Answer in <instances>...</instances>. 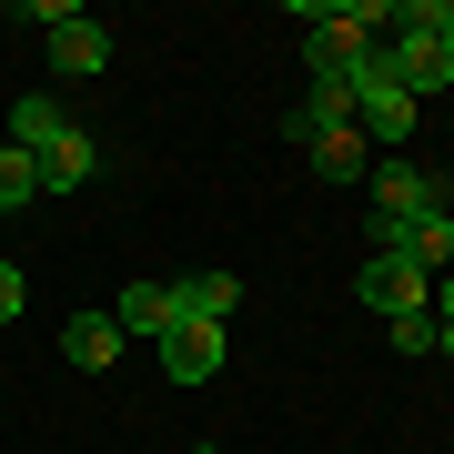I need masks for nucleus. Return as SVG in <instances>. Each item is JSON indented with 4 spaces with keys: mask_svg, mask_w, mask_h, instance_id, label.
<instances>
[{
    "mask_svg": "<svg viewBox=\"0 0 454 454\" xmlns=\"http://www.w3.org/2000/svg\"><path fill=\"white\" fill-rule=\"evenodd\" d=\"M243 313V273H182V324H232Z\"/></svg>",
    "mask_w": 454,
    "mask_h": 454,
    "instance_id": "f8f14e48",
    "label": "nucleus"
},
{
    "mask_svg": "<svg viewBox=\"0 0 454 454\" xmlns=\"http://www.w3.org/2000/svg\"><path fill=\"white\" fill-rule=\"evenodd\" d=\"M20 303H31V273H20L11 253H0V324H20Z\"/></svg>",
    "mask_w": 454,
    "mask_h": 454,
    "instance_id": "f3484780",
    "label": "nucleus"
},
{
    "mask_svg": "<svg viewBox=\"0 0 454 454\" xmlns=\"http://www.w3.org/2000/svg\"><path fill=\"white\" fill-rule=\"evenodd\" d=\"M162 373L172 384H212L223 373V324H172L162 333Z\"/></svg>",
    "mask_w": 454,
    "mask_h": 454,
    "instance_id": "6e6552de",
    "label": "nucleus"
},
{
    "mask_svg": "<svg viewBox=\"0 0 454 454\" xmlns=\"http://www.w3.org/2000/svg\"><path fill=\"white\" fill-rule=\"evenodd\" d=\"M31 202H41V162L0 142V212H31Z\"/></svg>",
    "mask_w": 454,
    "mask_h": 454,
    "instance_id": "dca6fc26",
    "label": "nucleus"
},
{
    "mask_svg": "<svg viewBox=\"0 0 454 454\" xmlns=\"http://www.w3.org/2000/svg\"><path fill=\"white\" fill-rule=\"evenodd\" d=\"M384 61H394V82H404L414 101H434V91L454 82V51H444L434 31H404V41H394V51H384Z\"/></svg>",
    "mask_w": 454,
    "mask_h": 454,
    "instance_id": "0eeeda50",
    "label": "nucleus"
},
{
    "mask_svg": "<svg viewBox=\"0 0 454 454\" xmlns=\"http://www.w3.org/2000/svg\"><path fill=\"white\" fill-rule=\"evenodd\" d=\"M394 253H404L414 273H454V202H434V212H414V223L394 232Z\"/></svg>",
    "mask_w": 454,
    "mask_h": 454,
    "instance_id": "9d476101",
    "label": "nucleus"
},
{
    "mask_svg": "<svg viewBox=\"0 0 454 454\" xmlns=\"http://www.w3.org/2000/svg\"><path fill=\"white\" fill-rule=\"evenodd\" d=\"M394 354H434V313H404L394 324Z\"/></svg>",
    "mask_w": 454,
    "mask_h": 454,
    "instance_id": "a211bd4d",
    "label": "nucleus"
},
{
    "mask_svg": "<svg viewBox=\"0 0 454 454\" xmlns=\"http://www.w3.org/2000/svg\"><path fill=\"white\" fill-rule=\"evenodd\" d=\"M313 131H354V82H343V71H324L313 101L293 112V142H313Z\"/></svg>",
    "mask_w": 454,
    "mask_h": 454,
    "instance_id": "ddd939ff",
    "label": "nucleus"
},
{
    "mask_svg": "<svg viewBox=\"0 0 454 454\" xmlns=\"http://www.w3.org/2000/svg\"><path fill=\"white\" fill-rule=\"evenodd\" d=\"M434 354H444V364H454V324H434Z\"/></svg>",
    "mask_w": 454,
    "mask_h": 454,
    "instance_id": "aec40b11",
    "label": "nucleus"
},
{
    "mask_svg": "<svg viewBox=\"0 0 454 454\" xmlns=\"http://www.w3.org/2000/svg\"><path fill=\"white\" fill-rule=\"evenodd\" d=\"M303 61H313V82H324V71H354L364 51H373V31H384V0H303Z\"/></svg>",
    "mask_w": 454,
    "mask_h": 454,
    "instance_id": "f257e3e1",
    "label": "nucleus"
},
{
    "mask_svg": "<svg viewBox=\"0 0 454 454\" xmlns=\"http://www.w3.org/2000/svg\"><path fill=\"white\" fill-rule=\"evenodd\" d=\"M434 41H444V51H454V0H444V31H434Z\"/></svg>",
    "mask_w": 454,
    "mask_h": 454,
    "instance_id": "412c9836",
    "label": "nucleus"
},
{
    "mask_svg": "<svg viewBox=\"0 0 454 454\" xmlns=\"http://www.w3.org/2000/svg\"><path fill=\"white\" fill-rule=\"evenodd\" d=\"M91 172H101V152H91V131H82V121H71V131H61V142H51V152H41V192H82V182H91Z\"/></svg>",
    "mask_w": 454,
    "mask_h": 454,
    "instance_id": "9b49d317",
    "label": "nucleus"
},
{
    "mask_svg": "<svg viewBox=\"0 0 454 454\" xmlns=\"http://www.w3.org/2000/svg\"><path fill=\"white\" fill-rule=\"evenodd\" d=\"M152 454H162V444H152Z\"/></svg>",
    "mask_w": 454,
    "mask_h": 454,
    "instance_id": "5701e85b",
    "label": "nucleus"
},
{
    "mask_svg": "<svg viewBox=\"0 0 454 454\" xmlns=\"http://www.w3.org/2000/svg\"><path fill=\"white\" fill-rule=\"evenodd\" d=\"M61 354L82 364V373L121 364V324H112V313H71V324H61Z\"/></svg>",
    "mask_w": 454,
    "mask_h": 454,
    "instance_id": "4468645a",
    "label": "nucleus"
},
{
    "mask_svg": "<svg viewBox=\"0 0 454 454\" xmlns=\"http://www.w3.org/2000/svg\"><path fill=\"white\" fill-rule=\"evenodd\" d=\"M313 172H324V182H364L373 172V142H364V131H313Z\"/></svg>",
    "mask_w": 454,
    "mask_h": 454,
    "instance_id": "2eb2a0df",
    "label": "nucleus"
},
{
    "mask_svg": "<svg viewBox=\"0 0 454 454\" xmlns=\"http://www.w3.org/2000/svg\"><path fill=\"white\" fill-rule=\"evenodd\" d=\"M354 293H364L373 313H384V324H404V313H424V303H434V273H414L404 253H364Z\"/></svg>",
    "mask_w": 454,
    "mask_h": 454,
    "instance_id": "20e7f679",
    "label": "nucleus"
},
{
    "mask_svg": "<svg viewBox=\"0 0 454 454\" xmlns=\"http://www.w3.org/2000/svg\"><path fill=\"white\" fill-rule=\"evenodd\" d=\"M61 131H71V112H61V91H20L11 112H0V142H11V152H31V162H41L51 142H61Z\"/></svg>",
    "mask_w": 454,
    "mask_h": 454,
    "instance_id": "423d86ee",
    "label": "nucleus"
},
{
    "mask_svg": "<svg viewBox=\"0 0 454 454\" xmlns=\"http://www.w3.org/2000/svg\"><path fill=\"white\" fill-rule=\"evenodd\" d=\"M364 192H373V212H384V223H414V212L444 202V172H424L414 152H384V162L364 172Z\"/></svg>",
    "mask_w": 454,
    "mask_h": 454,
    "instance_id": "7ed1b4c3",
    "label": "nucleus"
},
{
    "mask_svg": "<svg viewBox=\"0 0 454 454\" xmlns=\"http://www.w3.org/2000/svg\"><path fill=\"white\" fill-rule=\"evenodd\" d=\"M192 454H232V444H192Z\"/></svg>",
    "mask_w": 454,
    "mask_h": 454,
    "instance_id": "4be33fe9",
    "label": "nucleus"
},
{
    "mask_svg": "<svg viewBox=\"0 0 454 454\" xmlns=\"http://www.w3.org/2000/svg\"><path fill=\"white\" fill-rule=\"evenodd\" d=\"M112 324H121V343H131V333H152V343H162V333L182 324V283H131L121 303H112Z\"/></svg>",
    "mask_w": 454,
    "mask_h": 454,
    "instance_id": "1a4fd4ad",
    "label": "nucleus"
},
{
    "mask_svg": "<svg viewBox=\"0 0 454 454\" xmlns=\"http://www.w3.org/2000/svg\"><path fill=\"white\" fill-rule=\"evenodd\" d=\"M51 71H61V82H91V71H112V31H101L91 11H61V20H51Z\"/></svg>",
    "mask_w": 454,
    "mask_h": 454,
    "instance_id": "39448f33",
    "label": "nucleus"
},
{
    "mask_svg": "<svg viewBox=\"0 0 454 454\" xmlns=\"http://www.w3.org/2000/svg\"><path fill=\"white\" fill-rule=\"evenodd\" d=\"M343 82H354V131H364V142H384V152H404V142H414L424 101H414L404 82H394V61H384V51H364V61L343 71Z\"/></svg>",
    "mask_w": 454,
    "mask_h": 454,
    "instance_id": "f03ea898",
    "label": "nucleus"
},
{
    "mask_svg": "<svg viewBox=\"0 0 454 454\" xmlns=\"http://www.w3.org/2000/svg\"><path fill=\"white\" fill-rule=\"evenodd\" d=\"M424 313H434V324H454V273H434V303H424Z\"/></svg>",
    "mask_w": 454,
    "mask_h": 454,
    "instance_id": "6ab92c4d",
    "label": "nucleus"
}]
</instances>
